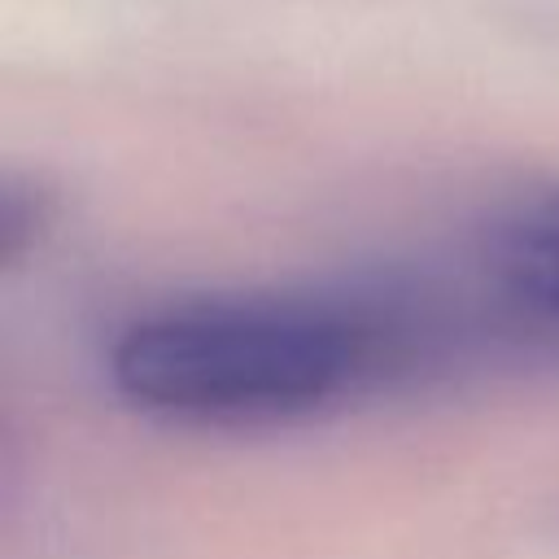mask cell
Listing matches in <instances>:
<instances>
[{"label":"cell","mask_w":559,"mask_h":559,"mask_svg":"<svg viewBox=\"0 0 559 559\" xmlns=\"http://www.w3.org/2000/svg\"><path fill=\"white\" fill-rule=\"evenodd\" d=\"M402 332L358 306L306 297H201L131 319L109 380L140 411L183 424H275L371 380Z\"/></svg>","instance_id":"obj_1"},{"label":"cell","mask_w":559,"mask_h":559,"mask_svg":"<svg viewBox=\"0 0 559 559\" xmlns=\"http://www.w3.org/2000/svg\"><path fill=\"white\" fill-rule=\"evenodd\" d=\"M498 275L528 314L559 328V197L524 210L498 236Z\"/></svg>","instance_id":"obj_2"}]
</instances>
